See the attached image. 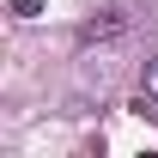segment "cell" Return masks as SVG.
Here are the masks:
<instances>
[{
    "label": "cell",
    "instance_id": "cell-1",
    "mask_svg": "<svg viewBox=\"0 0 158 158\" xmlns=\"http://www.w3.org/2000/svg\"><path fill=\"white\" fill-rule=\"evenodd\" d=\"M122 31H128V12H122V6H110L103 19H91L85 31H79V43H103V37H122Z\"/></svg>",
    "mask_w": 158,
    "mask_h": 158
},
{
    "label": "cell",
    "instance_id": "cell-2",
    "mask_svg": "<svg viewBox=\"0 0 158 158\" xmlns=\"http://www.w3.org/2000/svg\"><path fill=\"white\" fill-rule=\"evenodd\" d=\"M140 91H146V98H158V61H146V73H140Z\"/></svg>",
    "mask_w": 158,
    "mask_h": 158
},
{
    "label": "cell",
    "instance_id": "cell-3",
    "mask_svg": "<svg viewBox=\"0 0 158 158\" xmlns=\"http://www.w3.org/2000/svg\"><path fill=\"white\" fill-rule=\"evenodd\" d=\"M43 12V0H12V19H37Z\"/></svg>",
    "mask_w": 158,
    "mask_h": 158
}]
</instances>
